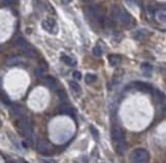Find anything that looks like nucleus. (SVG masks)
<instances>
[{"label":"nucleus","mask_w":166,"mask_h":163,"mask_svg":"<svg viewBox=\"0 0 166 163\" xmlns=\"http://www.w3.org/2000/svg\"><path fill=\"white\" fill-rule=\"evenodd\" d=\"M111 140L115 143H117V151L121 154V150H123V151L125 150L123 149L125 142V133L118 126H114L111 128Z\"/></svg>","instance_id":"obj_1"},{"label":"nucleus","mask_w":166,"mask_h":163,"mask_svg":"<svg viewBox=\"0 0 166 163\" xmlns=\"http://www.w3.org/2000/svg\"><path fill=\"white\" fill-rule=\"evenodd\" d=\"M16 45L26 56H28V57H35L36 56V52L34 51V49L27 42V41L24 39V38L19 37L16 41Z\"/></svg>","instance_id":"obj_2"},{"label":"nucleus","mask_w":166,"mask_h":163,"mask_svg":"<svg viewBox=\"0 0 166 163\" xmlns=\"http://www.w3.org/2000/svg\"><path fill=\"white\" fill-rule=\"evenodd\" d=\"M131 161L133 163H146L149 161V153L143 149H136L131 154Z\"/></svg>","instance_id":"obj_3"},{"label":"nucleus","mask_w":166,"mask_h":163,"mask_svg":"<svg viewBox=\"0 0 166 163\" xmlns=\"http://www.w3.org/2000/svg\"><path fill=\"white\" fill-rule=\"evenodd\" d=\"M89 12L91 14V16L96 20L98 23H100L101 25L104 24L105 21V16H104V10L100 5H92L89 8Z\"/></svg>","instance_id":"obj_4"},{"label":"nucleus","mask_w":166,"mask_h":163,"mask_svg":"<svg viewBox=\"0 0 166 163\" xmlns=\"http://www.w3.org/2000/svg\"><path fill=\"white\" fill-rule=\"evenodd\" d=\"M18 125H19L20 130L23 132L24 135L27 136V137H30V136H31V134H32V123L29 119L26 118V117H22V118L20 119V121H19Z\"/></svg>","instance_id":"obj_5"},{"label":"nucleus","mask_w":166,"mask_h":163,"mask_svg":"<svg viewBox=\"0 0 166 163\" xmlns=\"http://www.w3.org/2000/svg\"><path fill=\"white\" fill-rule=\"evenodd\" d=\"M42 26L47 32H49V33H51V34H57L58 31H59L57 23H56V21L52 18H47L44 21H42Z\"/></svg>","instance_id":"obj_6"},{"label":"nucleus","mask_w":166,"mask_h":163,"mask_svg":"<svg viewBox=\"0 0 166 163\" xmlns=\"http://www.w3.org/2000/svg\"><path fill=\"white\" fill-rule=\"evenodd\" d=\"M118 20L124 26H126V27H129V26L132 24V17L130 16V14H129L128 12H126L125 10H122V8H121Z\"/></svg>","instance_id":"obj_7"},{"label":"nucleus","mask_w":166,"mask_h":163,"mask_svg":"<svg viewBox=\"0 0 166 163\" xmlns=\"http://www.w3.org/2000/svg\"><path fill=\"white\" fill-rule=\"evenodd\" d=\"M37 150L42 154H49L53 150V147L51 143L46 142V140H39L37 143Z\"/></svg>","instance_id":"obj_8"},{"label":"nucleus","mask_w":166,"mask_h":163,"mask_svg":"<svg viewBox=\"0 0 166 163\" xmlns=\"http://www.w3.org/2000/svg\"><path fill=\"white\" fill-rule=\"evenodd\" d=\"M134 87L137 89V90L142 91V92H146V93H152L153 92V88L150 84H146V83H142V82H135Z\"/></svg>","instance_id":"obj_9"},{"label":"nucleus","mask_w":166,"mask_h":163,"mask_svg":"<svg viewBox=\"0 0 166 163\" xmlns=\"http://www.w3.org/2000/svg\"><path fill=\"white\" fill-rule=\"evenodd\" d=\"M59 112L63 115H68V116H74V110L67 103H62L59 106Z\"/></svg>","instance_id":"obj_10"},{"label":"nucleus","mask_w":166,"mask_h":163,"mask_svg":"<svg viewBox=\"0 0 166 163\" xmlns=\"http://www.w3.org/2000/svg\"><path fill=\"white\" fill-rule=\"evenodd\" d=\"M44 83L47 88H50V89H55L56 87H57V81H56L53 77H51V75L44 77Z\"/></svg>","instance_id":"obj_11"},{"label":"nucleus","mask_w":166,"mask_h":163,"mask_svg":"<svg viewBox=\"0 0 166 163\" xmlns=\"http://www.w3.org/2000/svg\"><path fill=\"white\" fill-rule=\"evenodd\" d=\"M12 114L15 115L16 117H19V118H22L24 117V115H25V110H24V107L21 105H19V104H15V105H12Z\"/></svg>","instance_id":"obj_12"},{"label":"nucleus","mask_w":166,"mask_h":163,"mask_svg":"<svg viewBox=\"0 0 166 163\" xmlns=\"http://www.w3.org/2000/svg\"><path fill=\"white\" fill-rule=\"evenodd\" d=\"M141 70L146 77H151L152 71H153V67H152V65L149 64V63H143V64L141 65Z\"/></svg>","instance_id":"obj_13"},{"label":"nucleus","mask_w":166,"mask_h":163,"mask_svg":"<svg viewBox=\"0 0 166 163\" xmlns=\"http://www.w3.org/2000/svg\"><path fill=\"white\" fill-rule=\"evenodd\" d=\"M21 63H22V60L19 57H10L9 59H7V61H6V64H7L8 66H18Z\"/></svg>","instance_id":"obj_14"},{"label":"nucleus","mask_w":166,"mask_h":163,"mask_svg":"<svg viewBox=\"0 0 166 163\" xmlns=\"http://www.w3.org/2000/svg\"><path fill=\"white\" fill-rule=\"evenodd\" d=\"M108 62L111 66H117L121 62V57L118 55H109L108 56Z\"/></svg>","instance_id":"obj_15"},{"label":"nucleus","mask_w":166,"mask_h":163,"mask_svg":"<svg viewBox=\"0 0 166 163\" xmlns=\"http://www.w3.org/2000/svg\"><path fill=\"white\" fill-rule=\"evenodd\" d=\"M69 87H70L71 90H72L74 93H76L77 95L81 94V92H82L81 86H79V85L77 84L76 82H74V81H70V82H69Z\"/></svg>","instance_id":"obj_16"},{"label":"nucleus","mask_w":166,"mask_h":163,"mask_svg":"<svg viewBox=\"0 0 166 163\" xmlns=\"http://www.w3.org/2000/svg\"><path fill=\"white\" fill-rule=\"evenodd\" d=\"M61 60L63 63H65L66 65H68V66H74L75 64H76V62L74 61V60L72 59V58H70L69 56H65L63 55L61 57Z\"/></svg>","instance_id":"obj_17"},{"label":"nucleus","mask_w":166,"mask_h":163,"mask_svg":"<svg viewBox=\"0 0 166 163\" xmlns=\"http://www.w3.org/2000/svg\"><path fill=\"white\" fill-rule=\"evenodd\" d=\"M146 35H148V32H146V30H143V29L137 30V31L134 33V37L136 38L137 40H142Z\"/></svg>","instance_id":"obj_18"},{"label":"nucleus","mask_w":166,"mask_h":163,"mask_svg":"<svg viewBox=\"0 0 166 163\" xmlns=\"http://www.w3.org/2000/svg\"><path fill=\"white\" fill-rule=\"evenodd\" d=\"M97 80V77L93 73H87V75H85V81L87 84H93L94 82H96Z\"/></svg>","instance_id":"obj_19"},{"label":"nucleus","mask_w":166,"mask_h":163,"mask_svg":"<svg viewBox=\"0 0 166 163\" xmlns=\"http://www.w3.org/2000/svg\"><path fill=\"white\" fill-rule=\"evenodd\" d=\"M93 54L96 57H101L103 54V50L101 49V47L99 45H95V47L93 48Z\"/></svg>","instance_id":"obj_20"},{"label":"nucleus","mask_w":166,"mask_h":163,"mask_svg":"<svg viewBox=\"0 0 166 163\" xmlns=\"http://www.w3.org/2000/svg\"><path fill=\"white\" fill-rule=\"evenodd\" d=\"M0 99L2 100V102L5 104H10V100L8 98V96L3 92L2 90H0Z\"/></svg>","instance_id":"obj_21"},{"label":"nucleus","mask_w":166,"mask_h":163,"mask_svg":"<svg viewBox=\"0 0 166 163\" xmlns=\"http://www.w3.org/2000/svg\"><path fill=\"white\" fill-rule=\"evenodd\" d=\"M155 97L159 102H163V100H164V94L159 90H155Z\"/></svg>","instance_id":"obj_22"},{"label":"nucleus","mask_w":166,"mask_h":163,"mask_svg":"<svg viewBox=\"0 0 166 163\" xmlns=\"http://www.w3.org/2000/svg\"><path fill=\"white\" fill-rule=\"evenodd\" d=\"M157 19H158L159 21L161 22V23H164L165 22V12L164 10H159L158 12H157Z\"/></svg>","instance_id":"obj_23"},{"label":"nucleus","mask_w":166,"mask_h":163,"mask_svg":"<svg viewBox=\"0 0 166 163\" xmlns=\"http://www.w3.org/2000/svg\"><path fill=\"white\" fill-rule=\"evenodd\" d=\"M120 12H121V8L119 7V6H117V5L113 6V16H114V18H115L116 20H118L119 15H120Z\"/></svg>","instance_id":"obj_24"},{"label":"nucleus","mask_w":166,"mask_h":163,"mask_svg":"<svg viewBox=\"0 0 166 163\" xmlns=\"http://www.w3.org/2000/svg\"><path fill=\"white\" fill-rule=\"evenodd\" d=\"M90 131H91V134L93 135V137L95 138V140H98L99 137V132L98 130L96 129V128L94 127V126H90Z\"/></svg>","instance_id":"obj_25"},{"label":"nucleus","mask_w":166,"mask_h":163,"mask_svg":"<svg viewBox=\"0 0 166 163\" xmlns=\"http://www.w3.org/2000/svg\"><path fill=\"white\" fill-rule=\"evenodd\" d=\"M58 96L60 97V99L61 100H66L67 99V95H66V93L64 92L63 90H60V91H58Z\"/></svg>","instance_id":"obj_26"},{"label":"nucleus","mask_w":166,"mask_h":163,"mask_svg":"<svg viewBox=\"0 0 166 163\" xmlns=\"http://www.w3.org/2000/svg\"><path fill=\"white\" fill-rule=\"evenodd\" d=\"M72 75H73V77H74L75 80H81L82 79V75H81V72H79V71H73Z\"/></svg>","instance_id":"obj_27"},{"label":"nucleus","mask_w":166,"mask_h":163,"mask_svg":"<svg viewBox=\"0 0 166 163\" xmlns=\"http://www.w3.org/2000/svg\"><path fill=\"white\" fill-rule=\"evenodd\" d=\"M42 73H44V70H42V68H37L36 69V75H37L38 79H40V77H42Z\"/></svg>","instance_id":"obj_28"},{"label":"nucleus","mask_w":166,"mask_h":163,"mask_svg":"<svg viewBox=\"0 0 166 163\" xmlns=\"http://www.w3.org/2000/svg\"><path fill=\"white\" fill-rule=\"evenodd\" d=\"M2 1H3L6 5H12V4H14L15 2H16V0H2Z\"/></svg>","instance_id":"obj_29"},{"label":"nucleus","mask_w":166,"mask_h":163,"mask_svg":"<svg viewBox=\"0 0 166 163\" xmlns=\"http://www.w3.org/2000/svg\"><path fill=\"white\" fill-rule=\"evenodd\" d=\"M42 162L44 163H56L55 160H53V159H44L42 160Z\"/></svg>","instance_id":"obj_30"},{"label":"nucleus","mask_w":166,"mask_h":163,"mask_svg":"<svg viewBox=\"0 0 166 163\" xmlns=\"http://www.w3.org/2000/svg\"><path fill=\"white\" fill-rule=\"evenodd\" d=\"M71 1H72V0H61V2L63 4H69Z\"/></svg>","instance_id":"obj_31"},{"label":"nucleus","mask_w":166,"mask_h":163,"mask_svg":"<svg viewBox=\"0 0 166 163\" xmlns=\"http://www.w3.org/2000/svg\"><path fill=\"white\" fill-rule=\"evenodd\" d=\"M6 163H15V162H12V161H7Z\"/></svg>","instance_id":"obj_32"},{"label":"nucleus","mask_w":166,"mask_h":163,"mask_svg":"<svg viewBox=\"0 0 166 163\" xmlns=\"http://www.w3.org/2000/svg\"><path fill=\"white\" fill-rule=\"evenodd\" d=\"M1 125H2V122H1V121H0V127H1Z\"/></svg>","instance_id":"obj_33"},{"label":"nucleus","mask_w":166,"mask_h":163,"mask_svg":"<svg viewBox=\"0 0 166 163\" xmlns=\"http://www.w3.org/2000/svg\"><path fill=\"white\" fill-rule=\"evenodd\" d=\"M86 1H89L90 2V1H92V0H86Z\"/></svg>","instance_id":"obj_34"}]
</instances>
